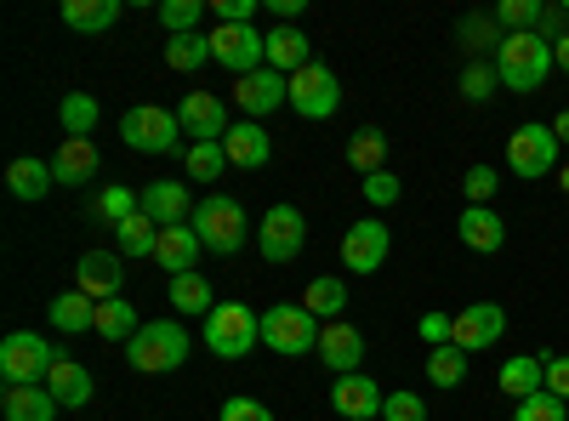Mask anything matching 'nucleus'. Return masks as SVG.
Instances as JSON below:
<instances>
[{
    "mask_svg": "<svg viewBox=\"0 0 569 421\" xmlns=\"http://www.w3.org/2000/svg\"><path fill=\"white\" fill-rule=\"evenodd\" d=\"M200 337H206V348H211L217 359H251L257 342H262V319H257L246 302H217Z\"/></svg>",
    "mask_w": 569,
    "mask_h": 421,
    "instance_id": "obj_4",
    "label": "nucleus"
},
{
    "mask_svg": "<svg viewBox=\"0 0 569 421\" xmlns=\"http://www.w3.org/2000/svg\"><path fill=\"white\" fill-rule=\"evenodd\" d=\"M52 359L58 348L34 337V331H12L7 342H0V377H7V388H46V377H52Z\"/></svg>",
    "mask_w": 569,
    "mask_h": 421,
    "instance_id": "obj_5",
    "label": "nucleus"
},
{
    "mask_svg": "<svg viewBox=\"0 0 569 421\" xmlns=\"http://www.w3.org/2000/svg\"><path fill=\"white\" fill-rule=\"evenodd\" d=\"M63 23L80 34H103L120 23V0H63Z\"/></svg>",
    "mask_w": 569,
    "mask_h": 421,
    "instance_id": "obj_32",
    "label": "nucleus"
},
{
    "mask_svg": "<svg viewBox=\"0 0 569 421\" xmlns=\"http://www.w3.org/2000/svg\"><path fill=\"white\" fill-rule=\"evenodd\" d=\"M137 331H142V324H137V308H131L126 297L98 302V337H103V342H131Z\"/></svg>",
    "mask_w": 569,
    "mask_h": 421,
    "instance_id": "obj_36",
    "label": "nucleus"
},
{
    "mask_svg": "<svg viewBox=\"0 0 569 421\" xmlns=\"http://www.w3.org/2000/svg\"><path fill=\"white\" fill-rule=\"evenodd\" d=\"M501 337H507V313H501L496 302L461 308V313H456V331H450V342H456L461 353H485V348H496Z\"/></svg>",
    "mask_w": 569,
    "mask_h": 421,
    "instance_id": "obj_15",
    "label": "nucleus"
},
{
    "mask_svg": "<svg viewBox=\"0 0 569 421\" xmlns=\"http://www.w3.org/2000/svg\"><path fill=\"white\" fill-rule=\"evenodd\" d=\"M262 7H268V12L279 18V23H291V18L302 12V0H262Z\"/></svg>",
    "mask_w": 569,
    "mask_h": 421,
    "instance_id": "obj_54",
    "label": "nucleus"
},
{
    "mask_svg": "<svg viewBox=\"0 0 569 421\" xmlns=\"http://www.w3.org/2000/svg\"><path fill=\"white\" fill-rule=\"evenodd\" d=\"M188 331L177 319H149L142 331L126 342V359L142 370V377H160V370H177V364H188Z\"/></svg>",
    "mask_w": 569,
    "mask_h": 421,
    "instance_id": "obj_3",
    "label": "nucleus"
},
{
    "mask_svg": "<svg viewBox=\"0 0 569 421\" xmlns=\"http://www.w3.org/2000/svg\"><path fill=\"white\" fill-rule=\"evenodd\" d=\"M541 12H547V0H501L496 23H501V34H530V29H541Z\"/></svg>",
    "mask_w": 569,
    "mask_h": 421,
    "instance_id": "obj_41",
    "label": "nucleus"
},
{
    "mask_svg": "<svg viewBox=\"0 0 569 421\" xmlns=\"http://www.w3.org/2000/svg\"><path fill=\"white\" fill-rule=\"evenodd\" d=\"M217 421H273V410H268L262 399H246V393H240V399H228V404L217 410Z\"/></svg>",
    "mask_w": 569,
    "mask_h": 421,
    "instance_id": "obj_49",
    "label": "nucleus"
},
{
    "mask_svg": "<svg viewBox=\"0 0 569 421\" xmlns=\"http://www.w3.org/2000/svg\"><path fill=\"white\" fill-rule=\"evenodd\" d=\"M211 63L233 69L240 80L257 74V69H268V34L257 23H217L211 29Z\"/></svg>",
    "mask_w": 569,
    "mask_h": 421,
    "instance_id": "obj_7",
    "label": "nucleus"
},
{
    "mask_svg": "<svg viewBox=\"0 0 569 421\" xmlns=\"http://www.w3.org/2000/svg\"><path fill=\"white\" fill-rule=\"evenodd\" d=\"M319 364L330 370V377H353V370L365 364V337L353 331L348 319H325V331H319Z\"/></svg>",
    "mask_w": 569,
    "mask_h": 421,
    "instance_id": "obj_16",
    "label": "nucleus"
},
{
    "mask_svg": "<svg viewBox=\"0 0 569 421\" xmlns=\"http://www.w3.org/2000/svg\"><path fill=\"white\" fill-rule=\"evenodd\" d=\"M7 189H12V200H23V206L46 200V194L58 189V177H52V160H34V154L12 160V166H7Z\"/></svg>",
    "mask_w": 569,
    "mask_h": 421,
    "instance_id": "obj_26",
    "label": "nucleus"
},
{
    "mask_svg": "<svg viewBox=\"0 0 569 421\" xmlns=\"http://www.w3.org/2000/svg\"><path fill=\"white\" fill-rule=\"evenodd\" d=\"M308 245V222L297 206H268L262 211V257L268 262H297Z\"/></svg>",
    "mask_w": 569,
    "mask_h": 421,
    "instance_id": "obj_12",
    "label": "nucleus"
},
{
    "mask_svg": "<svg viewBox=\"0 0 569 421\" xmlns=\"http://www.w3.org/2000/svg\"><path fill=\"white\" fill-rule=\"evenodd\" d=\"M319 331H325V324L302 302H279V308L262 313V348H273L284 359H302L308 348H319Z\"/></svg>",
    "mask_w": 569,
    "mask_h": 421,
    "instance_id": "obj_6",
    "label": "nucleus"
},
{
    "mask_svg": "<svg viewBox=\"0 0 569 421\" xmlns=\"http://www.w3.org/2000/svg\"><path fill=\"white\" fill-rule=\"evenodd\" d=\"M365 200H370V206H393V200H399V177H393V171L365 177Z\"/></svg>",
    "mask_w": 569,
    "mask_h": 421,
    "instance_id": "obj_50",
    "label": "nucleus"
},
{
    "mask_svg": "<svg viewBox=\"0 0 569 421\" xmlns=\"http://www.w3.org/2000/svg\"><path fill=\"white\" fill-rule=\"evenodd\" d=\"M382 404H388V393L376 388L365 370H353V377H337V382H330V410L348 415V421H376V415H382Z\"/></svg>",
    "mask_w": 569,
    "mask_h": 421,
    "instance_id": "obj_18",
    "label": "nucleus"
},
{
    "mask_svg": "<svg viewBox=\"0 0 569 421\" xmlns=\"http://www.w3.org/2000/svg\"><path fill=\"white\" fill-rule=\"evenodd\" d=\"M348 166L359 177H376V171H388V131L382 126H359L348 137Z\"/></svg>",
    "mask_w": 569,
    "mask_h": 421,
    "instance_id": "obj_30",
    "label": "nucleus"
},
{
    "mask_svg": "<svg viewBox=\"0 0 569 421\" xmlns=\"http://www.w3.org/2000/svg\"><path fill=\"white\" fill-rule=\"evenodd\" d=\"M558 189H563V194H569V166H563V171H558Z\"/></svg>",
    "mask_w": 569,
    "mask_h": 421,
    "instance_id": "obj_57",
    "label": "nucleus"
},
{
    "mask_svg": "<svg viewBox=\"0 0 569 421\" xmlns=\"http://www.w3.org/2000/svg\"><path fill=\"white\" fill-rule=\"evenodd\" d=\"M558 63H552V46L530 29V34H507L501 46H496V74H501V86L507 91H541V80L552 74Z\"/></svg>",
    "mask_w": 569,
    "mask_h": 421,
    "instance_id": "obj_1",
    "label": "nucleus"
},
{
    "mask_svg": "<svg viewBox=\"0 0 569 421\" xmlns=\"http://www.w3.org/2000/svg\"><path fill=\"white\" fill-rule=\"evenodd\" d=\"M182 171H188V182H217L228 171V149L222 143H188L182 149Z\"/></svg>",
    "mask_w": 569,
    "mask_h": 421,
    "instance_id": "obj_38",
    "label": "nucleus"
},
{
    "mask_svg": "<svg viewBox=\"0 0 569 421\" xmlns=\"http://www.w3.org/2000/svg\"><path fill=\"white\" fill-rule=\"evenodd\" d=\"M501 393L518 404V399H536L541 388H547V353H518V359H507L501 364Z\"/></svg>",
    "mask_w": 569,
    "mask_h": 421,
    "instance_id": "obj_25",
    "label": "nucleus"
},
{
    "mask_svg": "<svg viewBox=\"0 0 569 421\" xmlns=\"http://www.w3.org/2000/svg\"><path fill=\"white\" fill-rule=\"evenodd\" d=\"M512 421H569V404L558 399V393H536V399H518V410H512Z\"/></svg>",
    "mask_w": 569,
    "mask_h": 421,
    "instance_id": "obj_44",
    "label": "nucleus"
},
{
    "mask_svg": "<svg viewBox=\"0 0 569 421\" xmlns=\"http://www.w3.org/2000/svg\"><path fill=\"white\" fill-rule=\"evenodd\" d=\"M142 211V194H131L126 182H109V189H98L86 200V217L91 222H103V228H120V222H131Z\"/></svg>",
    "mask_w": 569,
    "mask_h": 421,
    "instance_id": "obj_28",
    "label": "nucleus"
},
{
    "mask_svg": "<svg viewBox=\"0 0 569 421\" xmlns=\"http://www.w3.org/2000/svg\"><path fill=\"white\" fill-rule=\"evenodd\" d=\"M302 308L325 324V319H342V308H348V285H342V279H308V291H302Z\"/></svg>",
    "mask_w": 569,
    "mask_h": 421,
    "instance_id": "obj_34",
    "label": "nucleus"
},
{
    "mask_svg": "<svg viewBox=\"0 0 569 421\" xmlns=\"http://www.w3.org/2000/svg\"><path fill=\"white\" fill-rule=\"evenodd\" d=\"M467 359L472 353H461L456 342L433 348V353H427V382H433V388H461L467 382Z\"/></svg>",
    "mask_w": 569,
    "mask_h": 421,
    "instance_id": "obj_37",
    "label": "nucleus"
},
{
    "mask_svg": "<svg viewBox=\"0 0 569 421\" xmlns=\"http://www.w3.org/2000/svg\"><path fill=\"white\" fill-rule=\"evenodd\" d=\"M46 388H52V399H58L63 410H86V404H91V393H98L91 370H86L74 353H58V359H52V377H46Z\"/></svg>",
    "mask_w": 569,
    "mask_h": 421,
    "instance_id": "obj_22",
    "label": "nucleus"
},
{
    "mask_svg": "<svg viewBox=\"0 0 569 421\" xmlns=\"http://www.w3.org/2000/svg\"><path fill=\"white\" fill-rule=\"evenodd\" d=\"M206 0H160V23H166V34H200V23H206Z\"/></svg>",
    "mask_w": 569,
    "mask_h": 421,
    "instance_id": "obj_40",
    "label": "nucleus"
},
{
    "mask_svg": "<svg viewBox=\"0 0 569 421\" xmlns=\"http://www.w3.org/2000/svg\"><path fill=\"white\" fill-rule=\"evenodd\" d=\"M188 228H194L200 245L217 251V257H233V251L246 245V233H251L246 206L233 200V194H206V200L194 206V217H188Z\"/></svg>",
    "mask_w": 569,
    "mask_h": 421,
    "instance_id": "obj_2",
    "label": "nucleus"
},
{
    "mask_svg": "<svg viewBox=\"0 0 569 421\" xmlns=\"http://www.w3.org/2000/svg\"><path fill=\"white\" fill-rule=\"evenodd\" d=\"M456 233H461V245L479 251V257H496L507 245V222L496 217V206H467L456 217Z\"/></svg>",
    "mask_w": 569,
    "mask_h": 421,
    "instance_id": "obj_21",
    "label": "nucleus"
},
{
    "mask_svg": "<svg viewBox=\"0 0 569 421\" xmlns=\"http://www.w3.org/2000/svg\"><path fill=\"white\" fill-rule=\"evenodd\" d=\"M222 149H228V166H246V171H262L273 160V137L262 131V120H240L228 137H222Z\"/></svg>",
    "mask_w": 569,
    "mask_h": 421,
    "instance_id": "obj_23",
    "label": "nucleus"
},
{
    "mask_svg": "<svg viewBox=\"0 0 569 421\" xmlns=\"http://www.w3.org/2000/svg\"><path fill=\"white\" fill-rule=\"evenodd\" d=\"M388 251H393V233H388V222H376V217H365V222H353L342 233V268L348 273H376L388 262Z\"/></svg>",
    "mask_w": 569,
    "mask_h": 421,
    "instance_id": "obj_13",
    "label": "nucleus"
},
{
    "mask_svg": "<svg viewBox=\"0 0 569 421\" xmlns=\"http://www.w3.org/2000/svg\"><path fill=\"white\" fill-rule=\"evenodd\" d=\"M114 245H120V257H154V245H160V228L137 211L131 222H120V228H114Z\"/></svg>",
    "mask_w": 569,
    "mask_h": 421,
    "instance_id": "obj_39",
    "label": "nucleus"
},
{
    "mask_svg": "<svg viewBox=\"0 0 569 421\" xmlns=\"http://www.w3.org/2000/svg\"><path fill=\"white\" fill-rule=\"evenodd\" d=\"M206 63H211V34H171V46H166V69L171 74H194Z\"/></svg>",
    "mask_w": 569,
    "mask_h": 421,
    "instance_id": "obj_35",
    "label": "nucleus"
},
{
    "mask_svg": "<svg viewBox=\"0 0 569 421\" xmlns=\"http://www.w3.org/2000/svg\"><path fill=\"white\" fill-rule=\"evenodd\" d=\"M450 331H456V313H421V319H416V337H421L427 348H445Z\"/></svg>",
    "mask_w": 569,
    "mask_h": 421,
    "instance_id": "obj_47",
    "label": "nucleus"
},
{
    "mask_svg": "<svg viewBox=\"0 0 569 421\" xmlns=\"http://www.w3.org/2000/svg\"><path fill=\"white\" fill-rule=\"evenodd\" d=\"M461 40H467V52H485V46H501V23L496 18H461Z\"/></svg>",
    "mask_w": 569,
    "mask_h": 421,
    "instance_id": "obj_46",
    "label": "nucleus"
},
{
    "mask_svg": "<svg viewBox=\"0 0 569 421\" xmlns=\"http://www.w3.org/2000/svg\"><path fill=\"white\" fill-rule=\"evenodd\" d=\"M200 251H206V245H200V233H194V228L182 222V228H160V245H154V262H160V268H166V273L177 279V273H194Z\"/></svg>",
    "mask_w": 569,
    "mask_h": 421,
    "instance_id": "obj_27",
    "label": "nucleus"
},
{
    "mask_svg": "<svg viewBox=\"0 0 569 421\" xmlns=\"http://www.w3.org/2000/svg\"><path fill=\"white\" fill-rule=\"evenodd\" d=\"M126 285V257L120 251H80L74 262V291H86L91 302H114Z\"/></svg>",
    "mask_w": 569,
    "mask_h": 421,
    "instance_id": "obj_14",
    "label": "nucleus"
},
{
    "mask_svg": "<svg viewBox=\"0 0 569 421\" xmlns=\"http://www.w3.org/2000/svg\"><path fill=\"white\" fill-rule=\"evenodd\" d=\"M194 194H188V182H149V189H142V217H149L154 228H182L188 217H194Z\"/></svg>",
    "mask_w": 569,
    "mask_h": 421,
    "instance_id": "obj_19",
    "label": "nucleus"
},
{
    "mask_svg": "<svg viewBox=\"0 0 569 421\" xmlns=\"http://www.w3.org/2000/svg\"><path fill=\"white\" fill-rule=\"evenodd\" d=\"M120 137H126V149H137V154H171L182 143V120L171 109H160V103H137V109H126Z\"/></svg>",
    "mask_w": 569,
    "mask_h": 421,
    "instance_id": "obj_8",
    "label": "nucleus"
},
{
    "mask_svg": "<svg viewBox=\"0 0 569 421\" xmlns=\"http://www.w3.org/2000/svg\"><path fill=\"white\" fill-rule=\"evenodd\" d=\"M46 319H52L58 324V331H98V302H91L86 291H63L52 308H46Z\"/></svg>",
    "mask_w": 569,
    "mask_h": 421,
    "instance_id": "obj_33",
    "label": "nucleus"
},
{
    "mask_svg": "<svg viewBox=\"0 0 569 421\" xmlns=\"http://www.w3.org/2000/svg\"><path fill=\"white\" fill-rule=\"evenodd\" d=\"M558 131L552 126H518L512 137H507V166H512V177H525V182H541V177H552L558 171Z\"/></svg>",
    "mask_w": 569,
    "mask_h": 421,
    "instance_id": "obj_9",
    "label": "nucleus"
},
{
    "mask_svg": "<svg viewBox=\"0 0 569 421\" xmlns=\"http://www.w3.org/2000/svg\"><path fill=\"white\" fill-rule=\"evenodd\" d=\"M58 120H63V137H91V126H98V98H91V91H69Z\"/></svg>",
    "mask_w": 569,
    "mask_h": 421,
    "instance_id": "obj_42",
    "label": "nucleus"
},
{
    "mask_svg": "<svg viewBox=\"0 0 569 421\" xmlns=\"http://www.w3.org/2000/svg\"><path fill=\"white\" fill-rule=\"evenodd\" d=\"M177 120H182L188 143H222V137L233 131L228 126V103L217 98V91H188V98L177 103Z\"/></svg>",
    "mask_w": 569,
    "mask_h": 421,
    "instance_id": "obj_11",
    "label": "nucleus"
},
{
    "mask_svg": "<svg viewBox=\"0 0 569 421\" xmlns=\"http://www.w3.org/2000/svg\"><path fill=\"white\" fill-rule=\"evenodd\" d=\"M291 109H297L302 120H330V114L342 109V80L313 58L302 74H291Z\"/></svg>",
    "mask_w": 569,
    "mask_h": 421,
    "instance_id": "obj_10",
    "label": "nucleus"
},
{
    "mask_svg": "<svg viewBox=\"0 0 569 421\" xmlns=\"http://www.w3.org/2000/svg\"><path fill=\"white\" fill-rule=\"evenodd\" d=\"M166 297H171V308H177L182 319H211V308H217L206 273H177L171 285H166Z\"/></svg>",
    "mask_w": 569,
    "mask_h": 421,
    "instance_id": "obj_31",
    "label": "nucleus"
},
{
    "mask_svg": "<svg viewBox=\"0 0 569 421\" xmlns=\"http://www.w3.org/2000/svg\"><path fill=\"white\" fill-rule=\"evenodd\" d=\"M552 63H558V69H563V74H569V34H563V40H558V46H552Z\"/></svg>",
    "mask_w": 569,
    "mask_h": 421,
    "instance_id": "obj_55",
    "label": "nucleus"
},
{
    "mask_svg": "<svg viewBox=\"0 0 569 421\" xmlns=\"http://www.w3.org/2000/svg\"><path fill=\"white\" fill-rule=\"evenodd\" d=\"M217 23H251L257 18V0H211Z\"/></svg>",
    "mask_w": 569,
    "mask_h": 421,
    "instance_id": "obj_52",
    "label": "nucleus"
},
{
    "mask_svg": "<svg viewBox=\"0 0 569 421\" xmlns=\"http://www.w3.org/2000/svg\"><path fill=\"white\" fill-rule=\"evenodd\" d=\"M0 410H7V421H58L63 404L52 399V388H7Z\"/></svg>",
    "mask_w": 569,
    "mask_h": 421,
    "instance_id": "obj_29",
    "label": "nucleus"
},
{
    "mask_svg": "<svg viewBox=\"0 0 569 421\" xmlns=\"http://www.w3.org/2000/svg\"><path fill=\"white\" fill-rule=\"evenodd\" d=\"M461 189H467V206H490L496 189H501V177H496V166H472L461 177Z\"/></svg>",
    "mask_w": 569,
    "mask_h": 421,
    "instance_id": "obj_45",
    "label": "nucleus"
},
{
    "mask_svg": "<svg viewBox=\"0 0 569 421\" xmlns=\"http://www.w3.org/2000/svg\"><path fill=\"white\" fill-rule=\"evenodd\" d=\"M552 131H558V143H563V149H569V109H563V114H558V120H552Z\"/></svg>",
    "mask_w": 569,
    "mask_h": 421,
    "instance_id": "obj_56",
    "label": "nucleus"
},
{
    "mask_svg": "<svg viewBox=\"0 0 569 421\" xmlns=\"http://www.w3.org/2000/svg\"><path fill=\"white\" fill-rule=\"evenodd\" d=\"M376 421H382V415H376Z\"/></svg>",
    "mask_w": 569,
    "mask_h": 421,
    "instance_id": "obj_58",
    "label": "nucleus"
},
{
    "mask_svg": "<svg viewBox=\"0 0 569 421\" xmlns=\"http://www.w3.org/2000/svg\"><path fill=\"white\" fill-rule=\"evenodd\" d=\"M536 34H541L547 46H558V40L569 34V7H547V12H541V29H536Z\"/></svg>",
    "mask_w": 569,
    "mask_h": 421,
    "instance_id": "obj_53",
    "label": "nucleus"
},
{
    "mask_svg": "<svg viewBox=\"0 0 569 421\" xmlns=\"http://www.w3.org/2000/svg\"><path fill=\"white\" fill-rule=\"evenodd\" d=\"M382 421H427V404H421V393H388V404H382Z\"/></svg>",
    "mask_w": 569,
    "mask_h": 421,
    "instance_id": "obj_48",
    "label": "nucleus"
},
{
    "mask_svg": "<svg viewBox=\"0 0 569 421\" xmlns=\"http://www.w3.org/2000/svg\"><path fill=\"white\" fill-rule=\"evenodd\" d=\"M233 103H240L251 120L273 114V109H291V80L273 74V69H257L246 80H233Z\"/></svg>",
    "mask_w": 569,
    "mask_h": 421,
    "instance_id": "obj_17",
    "label": "nucleus"
},
{
    "mask_svg": "<svg viewBox=\"0 0 569 421\" xmlns=\"http://www.w3.org/2000/svg\"><path fill=\"white\" fill-rule=\"evenodd\" d=\"M496 86H501V74H496V63H485V58H472V63L461 69V98H467V103H490Z\"/></svg>",
    "mask_w": 569,
    "mask_h": 421,
    "instance_id": "obj_43",
    "label": "nucleus"
},
{
    "mask_svg": "<svg viewBox=\"0 0 569 421\" xmlns=\"http://www.w3.org/2000/svg\"><path fill=\"white\" fill-rule=\"evenodd\" d=\"M547 393L569 404V353H547Z\"/></svg>",
    "mask_w": 569,
    "mask_h": 421,
    "instance_id": "obj_51",
    "label": "nucleus"
},
{
    "mask_svg": "<svg viewBox=\"0 0 569 421\" xmlns=\"http://www.w3.org/2000/svg\"><path fill=\"white\" fill-rule=\"evenodd\" d=\"M313 63V52H308V34L297 29V23H279V29H268V69L273 74H302Z\"/></svg>",
    "mask_w": 569,
    "mask_h": 421,
    "instance_id": "obj_24",
    "label": "nucleus"
},
{
    "mask_svg": "<svg viewBox=\"0 0 569 421\" xmlns=\"http://www.w3.org/2000/svg\"><path fill=\"white\" fill-rule=\"evenodd\" d=\"M98 166H103V154H98V143H91V137H63L58 154H52L58 189H80V182L98 177Z\"/></svg>",
    "mask_w": 569,
    "mask_h": 421,
    "instance_id": "obj_20",
    "label": "nucleus"
}]
</instances>
